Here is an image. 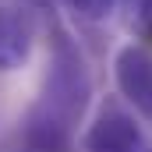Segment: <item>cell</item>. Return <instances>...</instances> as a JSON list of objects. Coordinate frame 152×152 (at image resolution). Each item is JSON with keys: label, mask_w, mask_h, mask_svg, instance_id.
<instances>
[{"label": "cell", "mask_w": 152, "mask_h": 152, "mask_svg": "<svg viewBox=\"0 0 152 152\" xmlns=\"http://www.w3.org/2000/svg\"><path fill=\"white\" fill-rule=\"evenodd\" d=\"M92 103V75L85 67V53L67 28L53 25L50 28V60H46V78L36 106L53 113L57 120L78 127L81 117Z\"/></svg>", "instance_id": "cell-1"}, {"label": "cell", "mask_w": 152, "mask_h": 152, "mask_svg": "<svg viewBox=\"0 0 152 152\" xmlns=\"http://www.w3.org/2000/svg\"><path fill=\"white\" fill-rule=\"evenodd\" d=\"M18 152H75V127L32 103L18 127Z\"/></svg>", "instance_id": "cell-4"}, {"label": "cell", "mask_w": 152, "mask_h": 152, "mask_svg": "<svg viewBox=\"0 0 152 152\" xmlns=\"http://www.w3.org/2000/svg\"><path fill=\"white\" fill-rule=\"evenodd\" d=\"M113 81L117 92L124 96V103L152 120V50L142 42H127L120 46L113 57Z\"/></svg>", "instance_id": "cell-3"}, {"label": "cell", "mask_w": 152, "mask_h": 152, "mask_svg": "<svg viewBox=\"0 0 152 152\" xmlns=\"http://www.w3.org/2000/svg\"><path fill=\"white\" fill-rule=\"evenodd\" d=\"M71 7V14H78L81 21H106L117 11L120 0H64Z\"/></svg>", "instance_id": "cell-7"}, {"label": "cell", "mask_w": 152, "mask_h": 152, "mask_svg": "<svg viewBox=\"0 0 152 152\" xmlns=\"http://www.w3.org/2000/svg\"><path fill=\"white\" fill-rule=\"evenodd\" d=\"M32 42H36V25L28 11L0 4V75L18 71L32 57Z\"/></svg>", "instance_id": "cell-5"}, {"label": "cell", "mask_w": 152, "mask_h": 152, "mask_svg": "<svg viewBox=\"0 0 152 152\" xmlns=\"http://www.w3.org/2000/svg\"><path fill=\"white\" fill-rule=\"evenodd\" d=\"M120 7H124V21L131 36L152 50V0H120Z\"/></svg>", "instance_id": "cell-6"}, {"label": "cell", "mask_w": 152, "mask_h": 152, "mask_svg": "<svg viewBox=\"0 0 152 152\" xmlns=\"http://www.w3.org/2000/svg\"><path fill=\"white\" fill-rule=\"evenodd\" d=\"M81 152H152L142 124L117 99L103 103L81 134Z\"/></svg>", "instance_id": "cell-2"}]
</instances>
